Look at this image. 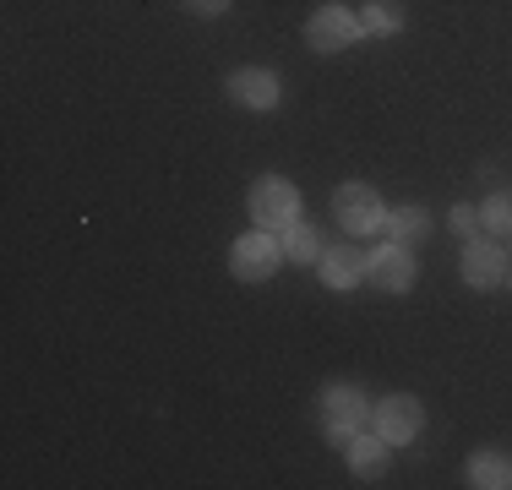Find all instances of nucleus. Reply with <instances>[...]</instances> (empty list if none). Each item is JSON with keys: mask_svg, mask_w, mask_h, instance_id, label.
Returning <instances> with one entry per match:
<instances>
[{"mask_svg": "<svg viewBox=\"0 0 512 490\" xmlns=\"http://www.w3.org/2000/svg\"><path fill=\"white\" fill-rule=\"evenodd\" d=\"M251 218L256 229H289L300 218V191L289 186V180H256L251 186Z\"/></svg>", "mask_w": 512, "mask_h": 490, "instance_id": "f257e3e1", "label": "nucleus"}, {"mask_svg": "<svg viewBox=\"0 0 512 490\" xmlns=\"http://www.w3.org/2000/svg\"><path fill=\"white\" fill-rule=\"evenodd\" d=\"M278 262H284V245L273 240V229L240 235L235 251H229V267H235V278H246V284H262V278H273Z\"/></svg>", "mask_w": 512, "mask_h": 490, "instance_id": "f03ea898", "label": "nucleus"}, {"mask_svg": "<svg viewBox=\"0 0 512 490\" xmlns=\"http://www.w3.org/2000/svg\"><path fill=\"white\" fill-rule=\"evenodd\" d=\"M322 420H327V441H333V447H349L355 431L365 425V398L355 387H327L322 392Z\"/></svg>", "mask_w": 512, "mask_h": 490, "instance_id": "7ed1b4c3", "label": "nucleus"}, {"mask_svg": "<svg viewBox=\"0 0 512 490\" xmlns=\"http://www.w3.org/2000/svg\"><path fill=\"white\" fill-rule=\"evenodd\" d=\"M333 213H338V224H344L349 235H376V229H387L382 196H376L371 186H344L333 196Z\"/></svg>", "mask_w": 512, "mask_h": 490, "instance_id": "20e7f679", "label": "nucleus"}, {"mask_svg": "<svg viewBox=\"0 0 512 490\" xmlns=\"http://www.w3.org/2000/svg\"><path fill=\"white\" fill-rule=\"evenodd\" d=\"M371 425H376V436H382L387 447H404V441L420 436L425 414H420V403H414L409 392H393V398H382V409L371 414Z\"/></svg>", "mask_w": 512, "mask_h": 490, "instance_id": "39448f33", "label": "nucleus"}, {"mask_svg": "<svg viewBox=\"0 0 512 490\" xmlns=\"http://www.w3.org/2000/svg\"><path fill=\"white\" fill-rule=\"evenodd\" d=\"M360 17H349L344 6H322L316 17L306 22V39H311V49H322V55H333V49H349L360 39Z\"/></svg>", "mask_w": 512, "mask_h": 490, "instance_id": "423d86ee", "label": "nucleus"}, {"mask_svg": "<svg viewBox=\"0 0 512 490\" xmlns=\"http://www.w3.org/2000/svg\"><path fill=\"white\" fill-rule=\"evenodd\" d=\"M463 284H474V289L507 284V251H502V245H491V240H469V245H463Z\"/></svg>", "mask_w": 512, "mask_h": 490, "instance_id": "0eeeda50", "label": "nucleus"}, {"mask_svg": "<svg viewBox=\"0 0 512 490\" xmlns=\"http://www.w3.org/2000/svg\"><path fill=\"white\" fill-rule=\"evenodd\" d=\"M365 278H371L376 289H393V294H404V289L414 284L409 245H382L376 256H365Z\"/></svg>", "mask_w": 512, "mask_h": 490, "instance_id": "6e6552de", "label": "nucleus"}, {"mask_svg": "<svg viewBox=\"0 0 512 490\" xmlns=\"http://www.w3.org/2000/svg\"><path fill=\"white\" fill-rule=\"evenodd\" d=\"M229 98H235V104H246V109H273L278 104V77L273 71H235V77H229Z\"/></svg>", "mask_w": 512, "mask_h": 490, "instance_id": "1a4fd4ad", "label": "nucleus"}, {"mask_svg": "<svg viewBox=\"0 0 512 490\" xmlns=\"http://www.w3.org/2000/svg\"><path fill=\"white\" fill-rule=\"evenodd\" d=\"M322 284L327 289H355L365 278V256L355 251V245H333V251H322Z\"/></svg>", "mask_w": 512, "mask_h": 490, "instance_id": "9d476101", "label": "nucleus"}, {"mask_svg": "<svg viewBox=\"0 0 512 490\" xmlns=\"http://www.w3.org/2000/svg\"><path fill=\"white\" fill-rule=\"evenodd\" d=\"M349 469H355L360 480H382L387 474V441L382 436H355L349 441Z\"/></svg>", "mask_w": 512, "mask_h": 490, "instance_id": "9b49d317", "label": "nucleus"}, {"mask_svg": "<svg viewBox=\"0 0 512 490\" xmlns=\"http://www.w3.org/2000/svg\"><path fill=\"white\" fill-rule=\"evenodd\" d=\"M278 245H284V262H322V240L306 218H295L289 229H278Z\"/></svg>", "mask_w": 512, "mask_h": 490, "instance_id": "f8f14e48", "label": "nucleus"}, {"mask_svg": "<svg viewBox=\"0 0 512 490\" xmlns=\"http://www.w3.org/2000/svg\"><path fill=\"white\" fill-rule=\"evenodd\" d=\"M469 480L480 490H502V485H512V463L502 452H480V458L469 463Z\"/></svg>", "mask_w": 512, "mask_h": 490, "instance_id": "ddd939ff", "label": "nucleus"}, {"mask_svg": "<svg viewBox=\"0 0 512 490\" xmlns=\"http://www.w3.org/2000/svg\"><path fill=\"white\" fill-rule=\"evenodd\" d=\"M360 28L376 33V39H387V33L404 28V6H398V0H371V6H365V17H360Z\"/></svg>", "mask_w": 512, "mask_h": 490, "instance_id": "4468645a", "label": "nucleus"}, {"mask_svg": "<svg viewBox=\"0 0 512 490\" xmlns=\"http://www.w3.org/2000/svg\"><path fill=\"white\" fill-rule=\"evenodd\" d=\"M425 229H431V218H425L420 207H398V213H387V235H393V245L425 240Z\"/></svg>", "mask_w": 512, "mask_h": 490, "instance_id": "2eb2a0df", "label": "nucleus"}, {"mask_svg": "<svg viewBox=\"0 0 512 490\" xmlns=\"http://www.w3.org/2000/svg\"><path fill=\"white\" fill-rule=\"evenodd\" d=\"M480 224L491 229V235H512V196H491V202L480 207Z\"/></svg>", "mask_w": 512, "mask_h": 490, "instance_id": "dca6fc26", "label": "nucleus"}, {"mask_svg": "<svg viewBox=\"0 0 512 490\" xmlns=\"http://www.w3.org/2000/svg\"><path fill=\"white\" fill-rule=\"evenodd\" d=\"M447 224H453L458 240H474V229H480V213H474V207H453V218H447Z\"/></svg>", "mask_w": 512, "mask_h": 490, "instance_id": "f3484780", "label": "nucleus"}, {"mask_svg": "<svg viewBox=\"0 0 512 490\" xmlns=\"http://www.w3.org/2000/svg\"><path fill=\"white\" fill-rule=\"evenodd\" d=\"M186 11H197V17H218V11H229V0H180Z\"/></svg>", "mask_w": 512, "mask_h": 490, "instance_id": "a211bd4d", "label": "nucleus"}, {"mask_svg": "<svg viewBox=\"0 0 512 490\" xmlns=\"http://www.w3.org/2000/svg\"><path fill=\"white\" fill-rule=\"evenodd\" d=\"M507 284H512V273H507Z\"/></svg>", "mask_w": 512, "mask_h": 490, "instance_id": "6ab92c4d", "label": "nucleus"}]
</instances>
